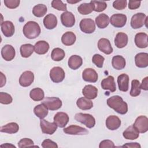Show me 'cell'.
<instances>
[{
    "mask_svg": "<svg viewBox=\"0 0 148 148\" xmlns=\"http://www.w3.org/2000/svg\"><path fill=\"white\" fill-rule=\"evenodd\" d=\"M107 105L120 114H125L128 112V105L119 95H114L107 99Z\"/></svg>",
    "mask_w": 148,
    "mask_h": 148,
    "instance_id": "cell-1",
    "label": "cell"
},
{
    "mask_svg": "<svg viewBox=\"0 0 148 148\" xmlns=\"http://www.w3.org/2000/svg\"><path fill=\"white\" fill-rule=\"evenodd\" d=\"M41 30L39 25L35 21H28L23 27V32L24 36L29 39L37 38L40 34Z\"/></svg>",
    "mask_w": 148,
    "mask_h": 148,
    "instance_id": "cell-2",
    "label": "cell"
},
{
    "mask_svg": "<svg viewBox=\"0 0 148 148\" xmlns=\"http://www.w3.org/2000/svg\"><path fill=\"white\" fill-rule=\"evenodd\" d=\"M75 119L84 125L87 128H91L94 127L95 124V118L90 114L78 113L75 116Z\"/></svg>",
    "mask_w": 148,
    "mask_h": 148,
    "instance_id": "cell-3",
    "label": "cell"
},
{
    "mask_svg": "<svg viewBox=\"0 0 148 148\" xmlns=\"http://www.w3.org/2000/svg\"><path fill=\"white\" fill-rule=\"evenodd\" d=\"M42 103L45 105L46 108L50 110H56L61 108L62 103L61 100L58 97H45Z\"/></svg>",
    "mask_w": 148,
    "mask_h": 148,
    "instance_id": "cell-4",
    "label": "cell"
},
{
    "mask_svg": "<svg viewBox=\"0 0 148 148\" xmlns=\"http://www.w3.org/2000/svg\"><path fill=\"white\" fill-rule=\"evenodd\" d=\"M50 77L51 80L56 83H58L63 81L65 78V72L60 66H54L50 71Z\"/></svg>",
    "mask_w": 148,
    "mask_h": 148,
    "instance_id": "cell-5",
    "label": "cell"
},
{
    "mask_svg": "<svg viewBox=\"0 0 148 148\" xmlns=\"http://www.w3.org/2000/svg\"><path fill=\"white\" fill-rule=\"evenodd\" d=\"M147 18L143 13H138L132 16L131 19V26L133 29H138L142 27L145 23V20Z\"/></svg>",
    "mask_w": 148,
    "mask_h": 148,
    "instance_id": "cell-6",
    "label": "cell"
},
{
    "mask_svg": "<svg viewBox=\"0 0 148 148\" xmlns=\"http://www.w3.org/2000/svg\"><path fill=\"white\" fill-rule=\"evenodd\" d=\"M80 30L85 34H92L95 30V24L91 18H83L79 24Z\"/></svg>",
    "mask_w": 148,
    "mask_h": 148,
    "instance_id": "cell-7",
    "label": "cell"
},
{
    "mask_svg": "<svg viewBox=\"0 0 148 148\" xmlns=\"http://www.w3.org/2000/svg\"><path fill=\"white\" fill-rule=\"evenodd\" d=\"M133 125L140 133H145L148 131V119L145 116L138 117Z\"/></svg>",
    "mask_w": 148,
    "mask_h": 148,
    "instance_id": "cell-8",
    "label": "cell"
},
{
    "mask_svg": "<svg viewBox=\"0 0 148 148\" xmlns=\"http://www.w3.org/2000/svg\"><path fill=\"white\" fill-rule=\"evenodd\" d=\"M126 15L121 13L113 14L110 18V24L116 28L123 27L127 22Z\"/></svg>",
    "mask_w": 148,
    "mask_h": 148,
    "instance_id": "cell-9",
    "label": "cell"
},
{
    "mask_svg": "<svg viewBox=\"0 0 148 148\" xmlns=\"http://www.w3.org/2000/svg\"><path fill=\"white\" fill-rule=\"evenodd\" d=\"M40 127L43 133L52 135L56 132L58 126L54 122L50 123L46 121V120L40 119Z\"/></svg>",
    "mask_w": 148,
    "mask_h": 148,
    "instance_id": "cell-10",
    "label": "cell"
},
{
    "mask_svg": "<svg viewBox=\"0 0 148 148\" xmlns=\"http://www.w3.org/2000/svg\"><path fill=\"white\" fill-rule=\"evenodd\" d=\"M63 131L66 134L73 135H83L88 133V131L85 128L76 125H71L64 128Z\"/></svg>",
    "mask_w": 148,
    "mask_h": 148,
    "instance_id": "cell-11",
    "label": "cell"
},
{
    "mask_svg": "<svg viewBox=\"0 0 148 148\" xmlns=\"http://www.w3.org/2000/svg\"><path fill=\"white\" fill-rule=\"evenodd\" d=\"M34 80V74L30 71L24 72L19 78V84L23 87H28L31 85Z\"/></svg>",
    "mask_w": 148,
    "mask_h": 148,
    "instance_id": "cell-12",
    "label": "cell"
},
{
    "mask_svg": "<svg viewBox=\"0 0 148 148\" xmlns=\"http://www.w3.org/2000/svg\"><path fill=\"white\" fill-rule=\"evenodd\" d=\"M61 21L64 26L70 28L75 25V18L72 12L66 11L61 14Z\"/></svg>",
    "mask_w": 148,
    "mask_h": 148,
    "instance_id": "cell-13",
    "label": "cell"
},
{
    "mask_svg": "<svg viewBox=\"0 0 148 148\" xmlns=\"http://www.w3.org/2000/svg\"><path fill=\"white\" fill-rule=\"evenodd\" d=\"M83 79L87 82L95 83L98 79V75L92 68H86L82 73Z\"/></svg>",
    "mask_w": 148,
    "mask_h": 148,
    "instance_id": "cell-14",
    "label": "cell"
},
{
    "mask_svg": "<svg viewBox=\"0 0 148 148\" xmlns=\"http://www.w3.org/2000/svg\"><path fill=\"white\" fill-rule=\"evenodd\" d=\"M15 55V49L10 45H6L1 49V56L5 61H12L14 58Z\"/></svg>",
    "mask_w": 148,
    "mask_h": 148,
    "instance_id": "cell-15",
    "label": "cell"
},
{
    "mask_svg": "<svg viewBox=\"0 0 148 148\" xmlns=\"http://www.w3.org/2000/svg\"><path fill=\"white\" fill-rule=\"evenodd\" d=\"M106 127L112 131L117 130L121 125V120L119 117L115 115H111L108 116L106 120Z\"/></svg>",
    "mask_w": 148,
    "mask_h": 148,
    "instance_id": "cell-16",
    "label": "cell"
},
{
    "mask_svg": "<svg viewBox=\"0 0 148 148\" xmlns=\"http://www.w3.org/2000/svg\"><path fill=\"white\" fill-rule=\"evenodd\" d=\"M69 121V116L65 113L62 112H57L54 116V122L60 128H64Z\"/></svg>",
    "mask_w": 148,
    "mask_h": 148,
    "instance_id": "cell-17",
    "label": "cell"
},
{
    "mask_svg": "<svg viewBox=\"0 0 148 148\" xmlns=\"http://www.w3.org/2000/svg\"><path fill=\"white\" fill-rule=\"evenodd\" d=\"M1 31L6 37H11L13 35L15 28L13 23L10 21H5L1 24Z\"/></svg>",
    "mask_w": 148,
    "mask_h": 148,
    "instance_id": "cell-18",
    "label": "cell"
},
{
    "mask_svg": "<svg viewBox=\"0 0 148 148\" xmlns=\"http://www.w3.org/2000/svg\"><path fill=\"white\" fill-rule=\"evenodd\" d=\"M98 47L99 50L105 54H110L113 52V48L110 42L106 38H101L98 42Z\"/></svg>",
    "mask_w": 148,
    "mask_h": 148,
    "instance_id": "cell-19",
    "label": "cell"
},
{
    "mask_svg": "<svg viewBox=\"0 0 148 148\" xmlns=\"http://www.w3.org/2000/svg\"><path fill=\"white\" fill-rule=\"evenodd\" d=\"M147 34L145 32H139L135 35V43L136 46L140 49L146 48L148 46Z\"/></svg>",
    "mask_w": 148,
    "mask_h": 148,
    "instance_id": "cell-20",
    "label": "cell"
},
{
    "mask_svg": "<svg viewBox=\"0 0 148 148\" xmlns=\"http://www.w3.org/2000/svg\"><path fill=\"white\" fill-rule=\"evenodd\" d=\"M82 94L86 98L90 99H94L98 95V89L92 85L88 84L85 86L83 88Z\"/></svg>",
    "mask_w": 148,
    "mask_h": 148,
    "instance_id": "cell-21",
    "label": "cell"
},
{
    "mask_svg": "<svg viewBox=\"0 0 148 148\" xmlns=\"http://www.w3.org/2000/svg\"><path fill=\"white\" fill-rule=\"evenodd\" d=\"M135 65L137 67L143 68L148 66V54L147 53H139L135 57Z\"/></svg>",
    "mask_w": 148,
    "mask_h": 148,
    "instance_id": "cell-22",
    "label": "cell"
},
{
    "mask_svg": "<svg viewBox=\"0 0 148 148\" xmlns=\"http://www.w3.org/2000/svg\"><path fill=\"white\" fill-rule=\"evenodd\" d=\"M129 76L125 73L120 75L117 77V83L119 90L126 92L129 88Z\"/></svg>",
    "mask_w": 148,
    "mask_h": 148,
    "instance_id": "cell-23",
    "label": "cell"
},
{
    "mask_svg": "<svg viewBox=\"0 0 148 148\" xmlns=\"http://www.w3.org/2000/svg\"><path fill=\"white\" fill-rule=\"evenodd\" d=\"M101 87L103 90H108L111 92H114L116 90L114 79L112 76H108L103 79L101 82Z\"/></svg>",
    "mask_w": 148,
    "mask_h": 148,
    "instance_id": "cell-24",
    "label": "cell"
},
{
    "mask_svg": "<svg viewBox=\"0 0 148 148\" xmlns=\"http://www.w3.org/2000/svg\"><path fill=\"white\" fill-rule=\"evenodd\" d=\"M43 24L46 28L53 29L57 25V18L56 16L51 13L48 14L43 18Z\"/></svg>",
    "mask_w": 148,
    "mask_h": 148,
    "instance_id": "cell-25",
    "label": "cell"
},
{
    "mask_svg": "<svg viewBox=\"0 0 148 148\" xmlns=\"http://www.w3.org/2000/svg\"><path fill=\"white\" fill-rule=\"evenodd\" d=\"M128 36L124 32H119L114 38V45L119 49H121L127 46L128 43Z\"/></svg>",
    "mask_w": 148,
    "mask_h": 148,
    "instance_id": "cell-26",
    "label": "cell"
},
{
    "mask_svg": "<svg viewBox=\"0 0 148 148\" xmlns=\"http://www.w3.org/2000/svg\"><path fill=\"white\" fill-rule=\"evenodd\" d=\"M123 137L126 139L135 140L139 136V132L133 125L129 126L123 133Z\"/></svg>",
    "mask_w": 148,
    "mask_h": 148,
    "instance_id": "cell-27",
    "label": "cell"
},
{
    "mask_svg": "<svg viewBox=\"0 0 148 148\" xmlns=\"http://www.w3.org/2000/svg\"><path fill=\"white\" fill-rule=\"evenodd\" d=\"M83 64L82 58L77 55H72L71 56L68 61V66L73 69L76 70L79 68Z\"/></svg>",
    "mask_w": 148,
    "mask_h": 148,
    "instance_id": "cell-28",
    "label": "cell"
},
{
    "mask_svg": "<svg viewBox=\"0 0 148 148\" xmlns=\"http://www.w3.org/2000/svg\"><path fill=\"white\" fill-rule=\"evenodd\" d=\"M49 44L45 40H39L34 45V51L38 54H45L49 49Z\"/></svg>",
    "mask_w": 148,
    "mask_h": 148,
    "instance_id": "cell-29",
    "label": "cell"
},
{
    "mask_svg": "<svg viewBox=\"0 0 148 148\" xmlns=\"http://www.w3.org/2000/svg\"><path fill=\"white\" fill-rule=\"evenodd\" d=\"M126 62L125 58L120 55H117L112 58V65L116 70H121L125 66Z\"/></svg>",
    "mask_w": 148,
    "mask_h": 148,
    "instance_id": "cell-30",
    "label": "cell"
},
{
    "mask_svg": "<svg viewBox=\"0 0 148 148\" xmlns=\"http://www.w3.org/2000/svg\"><path fill=\"white\" fill-rule=\"evenodd\" d=\"M109 21L110 18L109 16L105 13L100 14L95 18V23L97 27L101 29H103L108 27Z\"/></svg>",
    "mask_w": 148,
    "mask_h": 148,
    "instance_id": "cell-31",
    "label": "cell"
},
{
    "mask_svg": "<svg viewBox=\"0 0 148 148\" xmlns=\"http://www.w3.org/2000/svg\"><path fill=\"white\" fill-rule=\"evenodd\" d=\"M76 105L79 109L83 110H89L93 107L92 102L90 99H88L85 97H80L77 99Z\"/></svg>",
    "mask_w": 148,
    "mask_h": 148,
    "instance_id": "cell-32",
    "label": "cell"
},
{
    "mask_svg": "<svg viewBox=\"0 0 148 148\" xmlns=\"http://www.w3.org/2000/svg\"><path fill=\"white\" fill-rule=\"evenodd\" d=\"M76 40V36L75 34L71 31L65 32L61 37V42L65 46H71L73 45Z\"/></svg>",
    "mask_w": 148,
    "mask_h": 148,
    "instance_id": "cell-33",
    "label": "cell"
},
{
    "mask_svg": "<svg viewBox=\"0 0 148 148\" xmlns=\"http://www.w3.org/2000/svg\"><path fill=\"white\" fill-rule=\"evenodd\" d=\"M19 126L17 123L12 122L8 123L1 127L0 131L1 132H5L8 134H15L18 131Z\"/></svg>",
    "mask_w": 148,
    "mask_h": 148,
    "instance_id": "cell-34",
    "label": "cell"
},
{
    "mask_svg": "<svg viewBox=\"0 0 148 148\" xmlns=\"http://www.w3.org/2000/svg\"><path fill=\"white\" fill-rule=\"evenodd\" d=\"M30 98L34 101H40L44 99L45 93L40 88H34L29 92Z\"/></svg>",
    "mask_w": 148,
    "mask_h": 148,
    "instance_id": "cell-35",
    "label": "cell"
},
{
    "mask_svg": "<svg viewBox=\"0 0 148 148\" xmlns=\"http://www.w3.org/2000/svg\"><path fill=\"white\" fill-rule=\"evenodd\" d=\"M20 54L22 57L28 58L34 51V46L30 43L22 45L20 48Z\"/></svg>",
    "mask_w": 148,
    "mask_h": 148,
    "instance_id": "cell-36",
    "label": "cell"
},
{
    "mask_svg": "<svg viewBox=\"0 0 148 148\" xmlns=\"http://www.w3.org/2000/svg\"><path fill=\"white\" fill-rule=\"evenodd\" d=\"M35 114L40 119H43L48 114V109L43 103L36 105L34 109Z\"/></svg>",
    "mask_w": 148,
    "mask_h": 148,
    "instance_id": "cell-37",
    "label": "cell"
},
{
    "mask_svg": "<svg viewBox=\"0 0 148 148\" xmlns=\"http://www.w3.org/2000/svg\"><path fill=\"white\" fill-rule=\"evenodd\" d=\"M47 11V7L44 4H38L32 9V14L37 17H41L45 16Z\"/></svg>",
    "mask_w": 148,
    "mask_h": 148,
    "instance_id": "cell-38",
    "label": "cell"
},
{
    "mask_svg": "<svg viewBox=\"0 0 148 148\" xmlns=\"http://www.w3.org/2000/svg\"><path fill=\"white\" fill-rule=\"evenodd\" d=\"M93 10V5L91 2L82 3L77 8V11L79 12V13L83 15H87L90 14Z\"/></svg>",
    "mask_w": 148,
    "mask_h": 148,
    "instance_id": "cell-39",
    "label": "cell"
},
{
    "mask_svg": "<svg viewBox=\"0 0 148 148\" xmlns=\"http://www.w3.org/2000/svg\"><path fill=\"white\" fill-rule=\"evenodd\" d=\"M65 53L64 50L59 47L54 48L51 54V57L53 61H60L64 59L65 57Z\"/></svg>",
    "mask_w": 148,
    "mask_h": 148,
    "instance_id": "cell-40",
    "label": "cell"
},
{
    "mask_svg": "<svg viewBox=\"0 0 148 148\" xmlns=\"http://www.w3.org/2000/svg\"><path fill=\"white\" fill-rule=\"evenodd\" d=\"M140 82L138 80L134 79L131 82V89L130 92V94L131 97H137L140 94Z\"/></svg>",
    "mask_w": 148,
    "mask_h": 148,
    "instance_id": "cell-41",
    "label": "cell"
},
{
    "mask_svg": "<svg viewBox=\"0 0 148 148\" xmlns=\"http://www.w3.org/2000/svg\"><path fill=\"white\" fill-rule=\"evenodd\" d=\"M90 2L93 5L94 10L97 12H101L105 10L107 8V4L105 1H91Z\"/></svg>",
    "mask_w": 148,
    "mask_h": 148,
    "instance_id": "cell-42",
    "label": "cell"
},
{
    "mask_svg": "<svg viewBox=\"0 0 148 148\" xmlns=\"http://www.w3.org/2000/svg\"><path fill=\"white\" fill-rule=\"evenodd\" d=\"M51 6L58 10L61 11H66L67 7L66 5L61 0H53L51 2Z\"/></svg>",
    "mask_w": 148,
    "mask_h": 148,
    "instance_id": "cell-43",
    "label": "cell"
},
{
    "mask_svg": "<svg viewBox=\"0 0 148 148\" xmlns=\"http://www.w3.org/2000/svg\"><path fill=\"white\" fill-rule=\"evenodd\" d=\"M105 58L99 54H95L92 58V62L98 67L102 68Z\"/></svg>",
    "mask_w": 148,
    "mask_h": 148,
    "instance_id": "cell-44",
    "label": "cell"
},
{
    "mask_svg": "<svg viewBox=\"0 0 148 148\" xmlns=\"http://www.w3.org/2000/svg\"><path fill=\"white\" fill-rule=\"evenodd\" d=\"M13 99L12 96L6 92H0V102L2 104L8 105L12 102Z\"/></svg>",
    "mask_w": 148,
    "mask_h": 148,
    "instance_id": "cell-45",
    "label": "cell"
},
{
    "mask_svg": "<svg viewBox=\"0 0 148 148\" xmlns=\"http://www.w3.org/2000/svg\"><path fill=\"white\" fill-rule=\"evenodd\" d=\"M18 146L20 148H24L35 146L34 145V142L32 139L29 138H23L18 142Z\"/></svg>",
    "mask_w": 148,
    "mask_h": 148,
    "instance_id": "cell-46",
    "label": "cell"
},
{
    "mask_svg": "<svg viewBox=\"0 0 148 148\" xmlns=\"http://www.w3.org/2000/svg\"><path fill=\"white\" fill-rule=\"evenodd\" d=\"M127 5L126 0H116L113 3V7L117 10L124 9Z\"/></svg>",
    "mask_w": 148,
    "mask_h": 148,
    "instance_id": "cell-47",
    "label": "cell"
},
{
    "mask_svg": "<svg viewBox=\"0 0 148 148\" xmlns=\"http://www.w3.org/2000/svg\"><path fill=\"white\" fill-rule=\"evenodd\" d=\"M20 0H5V6L9 9H15L19 6Z\"/></svg>",
    "mask_w": 148,
    "mask_h": 148,
    "instance_id": "cell-48",
    "label": "cell"
},
{
    "mask_svg": "<svg viewBox=\"0 0 148 148\" xmlns=\"http://www.w3.org/2000/svg\"><path fill=\"white\" fill-rule=\"evenodd\" d=\"M42 147L43 148H57L58 145L54 141L46 139L42 143Z\"/></svg>",
    "mask_w": 148,
    "mask_h": 148,
    "instance_id": "cell-49",
    "label": "cell"
},
{
    "mask_svg": "<svg viewBox=\"0 0 148 148\" xmlns=\"http://www.w3.org/2000/svg\"><path fill=\"white\" fill-rule=\"evenodd\" d=\"M99 147V148H106V147L112 148V147H115V145L112 140L106 139V140H102L100 142Z\"/></svg>",
    "mask_w": 148,
    "mask_h": 148,
    "instance_id": "cell-50",
    "label": "cell"
},
{
    "mask_svg": "<svg viewBox=\"0 0 148 148\" xmlns=\"http://www.w3.org/2000/svg\"><path fill=\"white\" fill-rule=\"evenodd\" d=\"M140 1H129L128 8L131 10H135L139 8L140 5Z\"/></svg>",
    "mask_w": 148,
    "mask_h": 148,
    "instance_id": "cell-51",
    "label": "cell"
},
{
    "mask_svg": "<svg viewBox=\"0 0 148 148\" xmlns=\"http://www.w3.org/2000/svg\"><path fill=\"white\" fill-rule=\"evenodd\" d=\"M121 147H128V148H140L141 146L140 144L138 143L137 142H131V143H127L124 144Z\"/></svg>",
    "mask_w": 148,
    "mask_h": 148,
    "instance_id": "cell-52",
    "label": "cell"
},
{
    "mask_svg": "<svg viewBox=\"0 0 148 148\" xmlns=\"http://www.w3.org/2000/svg\"><path fill=\"white\" fill-rule=\"evenodd\" d=\"M140 89H143V90L147 91L148 90V77H145L142 82L141 84H140Z\"/></svg>",
    "mask_w": 148,
    "mask_h": 148,
    "instance_id": "cell-53",
    "label": "cell"
},
{
    "mask_svg": "<svg viewBox=\"0 0 148 148\" xmlns=\"http://www.w3.org/2000/svg\"><path fill=\"white\" fill-rule=\"evenodd\" d=\"M0 87H2L4 85H5L6 84V79L5 76L3 75V73L1 72H0Z\"/></svg>",
    "mask_w": 148,
    "mask_h": 148,
    "instance_id": "cell-54",
    "label": "cell"
},
{
    "mask_svg": "<svg viewBox=\"0 0 148 148\" xmlns=\"http://www.w3.org/2000/svg\"><path fill=\"white\" fill-rule=\"evenodd\" d=\"M14 147L16 148V146L13 145H11V144H9V143H5V144H3V145H1V147Z\"/></svg>",
    "mask_w": 148,
    "mask_h": 148,
    "instance_id": "cell-55",
    "label": "cell"
},
{
    "mask_svg": "<svg viewBox=\"0 0 148 148\" xmlns=\"http://www.w3.org/2000/svg\"><path fill=\"white\" fill-rule=\"evenodd\" d=\"M78 2H80V1H75V2H71L70 1H67V2L68 3H77Z\"/></svg>",
    "mask_w": 148,
    "mask_h": 148,
    "instance_id": "cell-56",
    "label": "cell"
}]
</instances>
